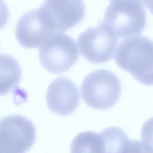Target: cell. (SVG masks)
I'll use <instances>...</instances> for the list:
<instances>
[{
	"instance_id": "13",
	"label": "cell",
	"mask_w": 153,
	"mask_h": 153,
	"mask_svg": "<svg viewBox=\"0 0 153 153\" xmlns=\"http://www.w3.org/2000/svg\"><path fill=\"white\" fill-rule=\"evenodd\" d=\"M9 18V11L5 3L0 0V29L7 23Z\"/></svg>"
},
{
	"instance_id": "4",
	"label": "cell",
	"mask_w": 153,
	"mask_h": 153,
	"mask_svg": "<svg viewBox=\"0 0 153 153\" xmlns=\"http://www.w3.org/2000/svg\"><path fill=\"white\" fill-rule=\"evenodd\" d=\"M40 45V62L46 70L51 73L66 72L75 64L78 59L76 42L61 32H51Z\"/></svg>"
},
{
	"instance_id": "6",
	"label": "cell",
	"mask_w": 153,
	"mask_h": 153,
	"mask_svg": "<svg viewBox=\"0 0 153 153\" xmlns=\"http://www.w3.org/2000/svg\"><path fill=\"white\" fill-rule=\"evenodd\" d=\"M77 42L80 53L85 59L92 63H103L112 59L118 38L100 23L97 27H89L82 32Z\"/></svg>"
},
{
	"instance_id": "9",
	"label": "cell",
	"mask_w": 153,
	"mask_h": 153,
	"mask_svg": "<svg viewBox=\"0 0 153 153\" xmlns=\"http://www.w3.org/2000/svg\"><path fill=\"white\" fill-rule=\"evenodd\" d=\"M79 93L75 84L66 77L54 79L46 93V102L53 113L66 116L73 113L79 103Z\"/></svg>"
},
{
	"instance_id": "7",
	"label": "cell",
	"mask_w": 153,
	"mask_h": 153,
	"mask_svg": "<svg viewBox=\"0 0 153 153\" xmlns=\"http://www.w3.org/2000/svg\"><path fill=\"white\" fill-rule=\"evenodd\" d=\"M39 9L54 31L70 29L81 22L85 16L82 0H45Z\"/></svg>"
},
{
	"instance_id": "5",
	"label": "cell",
	"mask_w": 153,
	"mask_h": 153,
	"mask_svg": "<svg viewBox=\"0 0 153 153\" xmlns=\"http://www.w3.org/2000/svg\"><path fill=\"white\" fill-rule=\"evenodd\" d=\"M34 124L19 115L7 116L0 121V152L23 153L28 151L36 140Z\"/></svg>"
},
{
	"instance_id": "2",
	"label": "cell",
	"mask_w": 153,
	"mask_h": 153,
	"mask_svg": "<svg viewBox=\"0 0 153 153\" xmlns=\"http://www.w3.org/2000/svg\"><path fill=\"white\" fill-rule=\"evenodd\" d=\"M102 25L117 38L140 34L146 24L143 0H110Z\"/></svg>"
},
{
	"instance_id": "10",
	"label": "cell",
	"mask_w": 153,
	"mask_h": 153,
	"mask_svg": "<svg viewBox=\"0 0 153 153\" xmlns=\"http://www.w3.org/2000/svg\"><path fill=\"white\" fill-rule=\"evenodd\" d=\"M102 152H128L141 151L137 141L130 140L124 131L118 127H110L100 133Z\"/></svg>"
},
{
	"instance_id": "8",
	"label": "cell",
	"mask_w": 153,
	"mask_h": 153,
	"mask_svg": "<svg viewBox=\"0 0 153 153\" xmlns=\"http://www.w3.org/2000/svg\"><path fill=\"white\" fill-rule=\"evenodd\" d=\"M53 31L47 17L39 8L26 13L19 20L16 36L22 46L35 48Z\"/></svg>"
},
{
	"instance_id": "3",
	"label": "cell",
	"mask_w": 153,
	"mask_h": 153,
	"mask_svg": "<svg viewBox=\"0 0 153 153\" xmlns=\"http://www.w3.org/2000/svg\"><path fill=\"white\" fill-rule=\"evenodd\" d=\"M121 90L118 76L106 69H97L84 79L81 93L84 102L90 108L105 110L112 107L118 100Z\"/></svg>"
},
{
	"instance_id": "1",
	"label": "cell",
	"mask_w": 153,
	"mask_h": 153,
	"mask_svg": "<svg viewBox=\"0 0 153 153\" xmlns=\"http://www.w3.org/2000/svg\"><path fill=\"white\" fill-rule=\"evenodd\" d=\"M152 40L134 35L120 42L115 60L120 68L130 72L140 83L152 85Z\"/></svg>"
},
{
	"instance_id": "12",
	"label": "cell",
	"mask_w": 153,
	"mask_h": 153,
	"mask_svg": "<svg viewBox=\"0 0 153 153\" xmlns=\"http://www.w3.org/2000/svg\"><path fill=\"white\" fill-rule=\"evenodd\" d=\"M72 152H102L100 133L84 131L74 139L71 146Z\"/></svg>"
},
{
	"instance_id": "11",
	"label": "cell",
	"mask_w": 153,
	"mask_h": 153,
	"mask_svg": "<svg viewBox=\"0 0 153 153\" xmlns=\"http://www.w3.org/2000/svg\"><path fill=\"white\" fill-rule=\"evenodd\" d=\"M21 68L17 61L7 54L0 55V96L7 94L19 84Z\"/></svg>"
}]
</instances>
